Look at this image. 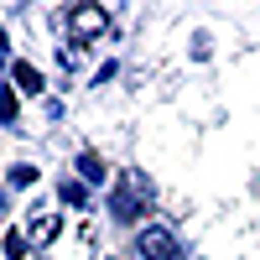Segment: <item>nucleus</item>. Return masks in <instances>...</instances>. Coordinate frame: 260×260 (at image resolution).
I'll use <instances>...</instances> for the list:
<instances>
[{
	"instance_id": "obj_1",
	"label": "nucleus",
	"mask_w": 260,
	"mask_h": 260,
	"mask_svg": "<svg viewBox=\"0 0 260 260\" xmlns=\"http://www.w3.org/2000/svg\"><path fill=\"white\" fill-rule=\"evenodd\" d=\"M141 203H151V187H146L141 177H125V192L115 198V219H136Z\"/></svg>"
},
{
	"instance_id": "obj_2",
	"label": "nucleus",
	"mask_w": 260,
	"mask_h": 260,
	"mask_svg": "<svg viewBox=\"0 0 260 260\" xmlns=\"http://www.w3.org/2000/svg\"><path fill=\"white\" fill-rule=\"evenodd\" d=\"M141 255L146 260H172V234L167 229H146L141 234Z\"/></svg>"
},
{
	"instance_id": "obj_3",
	"label": "nucleus",
	"mask_w": 260,
	"mask_h": 260,
	"mask_svg": "<svg viewBox=\"0 0 260 260\" xmlns=\"http://www.w3.org/2000/svg\"><path fill=\"white\" fill-rule=\"evenodd\" d=\"M110 26V16H104L99 6H89V11H73V31L78 37H89V31H104Z\"/></svg>"
},
{
	"instance_id": "obj_4",
	"label": "nucleus",
	"mask_w": 260,
	"mask_h": 260,
	"mask_svg": "<svg viewBox=\"0 0 260 260\" xmlns=\"http://www.w3.org/2000/svg\"><path fill=\"white\" fill-rule=\"evenodd\" d=\"M16 83H21V89H26V94H37V89H42L37 68H21V62H16Z\"/></svg>"
},
{
	"instance_id": "obj_5",
	"label": "nucleus",
	"mask_w": 260,
	"mask_h": 260,
	"mask_svg": "<svg viewBox=\"0 0 260 260\" xmlns=\"http://www.w3.org/2000/svg\"><path fill=\"white\" fill-rule=\"evenodd\" d=\"M6 255L21 260V255H26V240H21V234H11V240H6Z\"/></svg>"
}]
</instances>
